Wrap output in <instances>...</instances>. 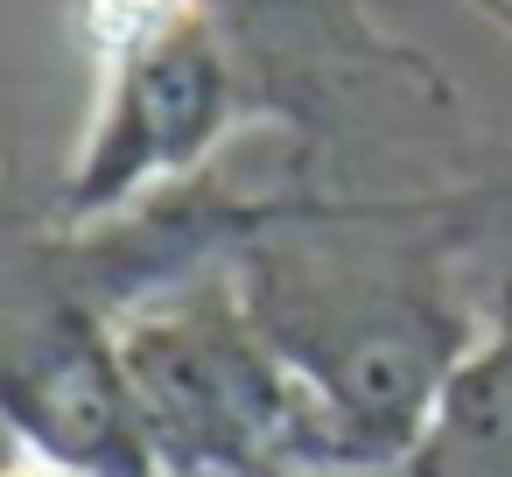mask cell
Masks as SVG:
<instances>
[{"label": "cell", "mask_w": 512, "mask_h": 477, "mask_svg": "<svg viewBox=\"0 0 512 477\" xmlns=\"http://www.w3.org/2000/svg\"><path fill=\"white\" fill-rule=\"evenodd\" d=\"M456 246L449 204L288 197L232 253V288L309 393L344 477L407 470L484 337Z\"/></svg>", "instance_id": "1"}, {"label": "cell", "mask_w": 512, "mask_h": 477, "mask_svg": "<svg viewBox=\"0 0 512 477\" xmlns=\"http://www.w3.org/2000/svg\"><path fill=\"white\" fill-rule=\"evenodd\" d=\"M120 358L162 477H344L232 267L141 302L120 323Z\"/></svg>", "instance_id": "2"}, {"label": "cell", "mask_w": 512, "mask_h": 477, "mask_svg": "<svg viewBox=\"0 0 512 477\" xmlns=\"http://www.w3.org/2000/svg\"><path fill=\"white\" fill-rule=\"evenodd\" d=\"M246 106V71L204 0H127L99 64L85 141L57 190V225H92L197 183Z\"/></svg>", "instance_id": "3"}, {"label": "cell", "mask_w": 512, "mask_h": 477, "mask_svg": "<svg viewBox=\"0 0 512 477\" xmlns=\"http://www.w3.org/2000/svg\"><path fill=\"white\" fill-rule=\"evenodd\" d=\"M0 400H8L22 456L71 463L92 477H162L120 358V323L22 267H8Z\"/></svg>", "instance_id": "4"}, {"label": "cell", "mask_w": 512, "mask_h": 477, "mask_svg": "<svg viewBox=\"0 0 512 477\" xmlns=\"http://www.w3.org/2000/svg\"><path fill=\"white\" fill-rule=\"evenodd\" d=\"M400 477H512V295L449 379Z\"/></svg>", "instance_id": "5"}, {"label": "cell", "mask_w": 512, "mask_h": 477, "mask_svg": "<svg viewBox=\"0 0 512 477\" xmlns=\"http://www.w3.org/2000/svg\"><path fill=\"white\" fill-rule=\"evenodd\" d=\"M8 477H92V470H71V463H43V456H22Z\"/></svg>", "instance_id": "6"}, {"label": "cell", "mask_w": 512, "mask_h": 477, "mask_svg": "<svg viewBox=\"0 0 512 477\" xmlns=\"http://www.w3.org/2000/svg\"><path fill=\"white\" fill-rule=\"evenodd\" d=\"M477 15H491V22L512 36V0H477Z\"/></svg>", "instance_id": "7"}, {"label": "cell", "mask_w": 512, "mask_h": 477, "mask_svg": "<svg viewBox=\"0 0 512 477\" xmlns=\"http://www.w3.org/2000/svg\"><path fill=\"white\" fill-rule=\"evenodd\" d=\"M470 8H477V0H470Z\"/></svg>", "instance_id": "8"}]
</instances>
